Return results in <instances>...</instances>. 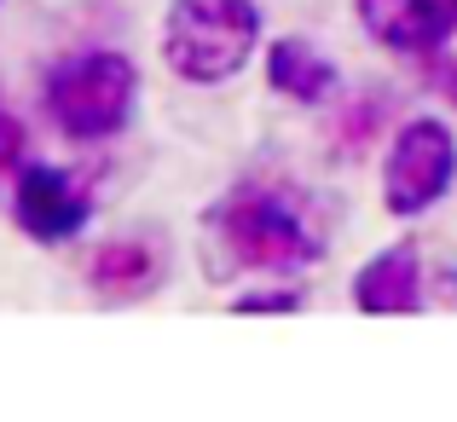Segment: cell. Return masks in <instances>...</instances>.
<instances>
[{
  "instance_id": "9",
  "label": "cell",
  "mask_w": 457,
  "mask_h": 422,
  "mask_svg": "<svg viewBox=\"0 0 457 422\" xmlns=\"http://www.w3.org/2000/svg\"><path fill=\"white\" fill-rule=\"evenodd\" d=\"M267 81L278 93H290V99H302V104H319L336 76H330V58H319L307 41H278L267 53Z\"/></svg>"
},
{
  "instance_id": "2",
  "label": "cell",
  "mask_w": 457,
  "mask_h": 422,
  "mask_svg": "<svg viewBox=\"0 0 457 422\" xmlns=\"http://www.w3.org/2000/svg\"><path fill=\"white\" fill-rule=\"evenodd\" d=\"M261 12L249 0H174L162 23V53L186 81H226L255 53Z\"/></svg>"
},
{
  "instance_id": "7",
  "label": "cell",
  "mask_w": 457,
  "mask_h": 422,
  "mask_svg": "<svg viewBox=\"0 0 457 422\" xmlns=\"http://www.w3.org/2000/svg\"><path fill=\"white\" fill-rule=\"evenodd\" d=\"M353 307L359 312H417L423 307V267L411 249H388L353 278Z\"/></svg>"
},
{
  "instance_id": "11",
  "label": "cell",
  "mask_w": 457,
  "mask_h": 422,
  "mask_svg": "<svg viewBox=\"0 0 457 422\" xmlns=\"http://www.w3.org/2000/svg\"><path fill=\"white\" fill-rule=\"evenodd\" d=\"M237 307H244V312H295L302 301H295V295H249V301H237Z\"/></svg>"
},
{
  "instance_id": "5",
  "label": "cell",
  "mask_w": 457,
  "mask_h": 422,
  "mask_svg": "<svg viewBox=\"0 0 457 422\" xmlns=\"http://www.w3.org/2000/svg\"><path fill=\"white\" fill-rule=\"evenodd\" d=\"M12 214H18V226L35 244H64V237H76L81 220H87V197H81L76 179L58 174V168H23Z\"/></svg>"
},
{
  "instance_id": "6",
  "label": "cell",
  "mask_w": 457,
  "mask_h": 422,
  "mask_svg": "<svg viewBox=\"0 0 457 422\" xmlns=\"http://www.w3.org/2000/svg\"><path fill=\"white\" fill-rule=\"evenodd\" d=\"M359 18L394 53H435L457 29V0H359Z\"/></svg>"
},
{
  "instance_id": "13",
  "label": "cell",
  "mask_w": 457,
  "mask_h": 422,
  "mask_svg": "<svg viewBox=\"0 0 457 422\" xmlns=\"http://www.w3.org/2000/svg\"><path fill=\"white\" fill-rule=\"evenodd\" d=\"M12 151H18V128L0 122V168H6V156H12Z\"/></svg>"
},
{
  "instance_id": "4",
  "label": "cell",
  "mask_w": 457,
  "mask_h": 422,
  "mask_svg": "<svg viewBox=\"0 0 457 422\" xmlns=\"http://www.w3.org/2000/svg\"><path fill=\"white\" fill-rule=\"evenodd\" d=\"M452 179H457V145L446 122H428V116L405 122L388 162H382V203L394 214H423L452 191Z\"/></svg>"
},
{
  "instance_id": "3",
  "label": "cell",
  "mask_w": 457,
  "mask_h": 422,
  "mask_svg": "<svg viewBox=\"0 0 457 422\" xmlns=\"http://www.w3.org/2000/svg\"><path fill=\"white\" fill-rule=\"evenodd\" d=\"M139 70L122 53H76L46 76V111L70 139H111L128 128Z\"/></svg>"
},
{
  "instance_id": "1",
  "label": "cell",
  "mask_w": 457,
  "mask_h": 422,
  "mask_svg": "<svg viewBox=\"0 0 457 422\" xmlns=\"http://www.w3.org/2000/svg\"><path fill=\"white\" fill-rule=\"evenodd\" d=\"M203 244L214 249V255H226L214 272L226 267H307L312 255H319V232L307 226L302 203L290 197V191L278 186H244L232 191V197L220 203V209L209 214V232H203Z\"/></svg>"
},
{
  "instance_id": "12",
  "label": "cell",
  "mask_w": 457,
  "mask_h": 422,
  "mask_svg": "<svg viewBox=\"0 0 457 422\" xmlns=\"http://www.w3.org/2000/svg\"><path fill=\"white\" fill-rule=\"evenodd\" d=\"M435 81H440V93H446V99L457 104V58H446V64L435 70Z\"/></svg>"
},
{
  "instance_id": "10",
  "label": "cell",
  "mask_w": 457,
  "mask_h": 422,
  "mask_svg": "<svg viewBox=\"0 0 457 422\" xmlns=\"http://www.w3.org/2000/svg\"><path fill=\"white\" fill-rule=\"evenodd\" d=\"M377 128H382L377 104H353V111H347V122H342V139H347V145H365Z\"/></svg>"
},
{
  "instance_id": "8",
  "label": "cell",
  "mask_w": 457,
  "mask_h": 422,
  "mask_svg": "<svg viewBox=\"0 0 457 422\" xmlns=\"http://www.w3.org/2000/svg\"><path fill=\"white\" fill-rule=\"evenodd\" d=\"M87 278H93L99 295L134 301V295H145V289H156V278H162V255H156L151 244H104L99 255H93Z\"/></svg>"
}]
</instances>
